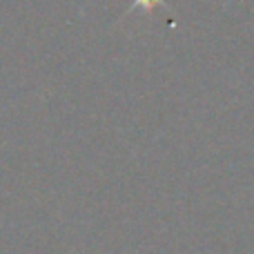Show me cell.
<instances>
[{"mask_svg": "<svg viewBox=\"0 0 254 254\" xmlns=\"http://www.w3.org/2000/svg\"><path fill=\"white\" fill-rule=\"evenodd\" d=\"M136 7H145V9H149V7H154V4H158V0H136Z\"/></svg>", "mask_w": 254, "mask_h": 254, "instance_id": "1", "label": "cell"}]
</instances>
